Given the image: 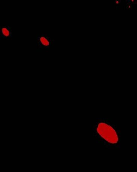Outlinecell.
<instances>
[{
    "label": "cell",
    "instance_id": "obj_2",
    "mask_svg": "<svg viewBox=\"0 0 137 172\" xmlns=\"http://www.w3.org/2000/svg\"><path fill=\"white\" fill-rule=\"evenodd\" d=\"M12 27L10 25L4 24L0 26V40H11L13 39Z\"/></svg>",
    "mask_w": 137,
    "mask_h": 172
},
{
    "label": "cell",
    "instance_id": "obj_1",
    "mask_svg": "<svg viewBox=\"0 0 137 172\" xmlns=\"http://www.w3.org/2000/svg\"><path fill=\"white\" fill-rule=\"evenodd\" d=\"M35 39L37 52H48L55 45V40L47 34H37Z\"/></svg>",
    "mask_w": 137,
    "mask_h": 172
},
{
    "label": "cell",
    "instance_id": "obj_3",
    "mask_svg": "<svg viewBox=\"0 0 137 172\" xmlns=\"http://www.w3.org/2000/svg\"><path fill=\"white\" fill-rule=\"evenodd\" d=\"M130 1H131L132 2H134L135 0H130Z\"/></svg>",
    "mask_w": 137,
    "mask_h": 172
}]
</instances>
